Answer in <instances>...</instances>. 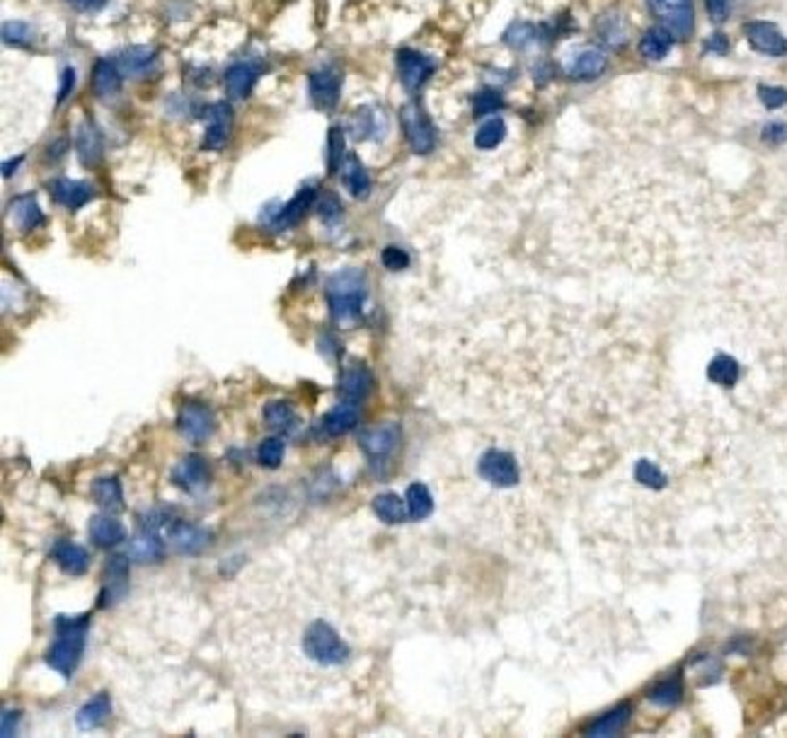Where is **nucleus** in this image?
Instances as JSON below:
<instances>
[{
  "mask_svg": "<svg viewBox=\"0 0 787 738\" xmlns=\"http://www.w3.org/2000/svg\"><path fill=\"white\" fill-rule=\"evenodd\" d=\"M90 612L85 615H58L54 619V642L47 651V666L61 673L66 681H71L73 673L78 671L83 654H85V642H88Z\"/></svg>",
  "mask_w": 787,
  "mask_h": 738,
  "instance_id": "1",
  "label": "nucleus"
},
{
  "mask_svg": "<svg viewBox=\"0 0 787 738\" xmlns=\"http://www.w3.org/2000/svg\"><path fill=\"white\" fill-rule=\"evenodd\" d=\"M325 298L334 322L357 320L368 298V278L364 269L347 267V269L334 271L332 277L327 278Z\"/></svg>",
  "mask_w": 787,
  "mask_h": 738,
  "instance_id": "2",
  "label": "nucleus"
},
{
  "mask_svg": "<svg viewBox=\"0 0 787 738\" xmlns=\"http://www.w3.org/2000/svg\"><path fill=\"white\" fill-rule=\"evenodd\" d=\"M301 649L305 659L323 668H337L349 659V646L327 619H313L311 625H305Z\"/></svg>",
  "mask_w": 787,
  "mask_h": 738,
  "instance_id": "3",
  "label": "nucleus"
},
{
  "mask_svg": "<svg viewBox=\"0 0 787 738\" xmlns=\"http://www.w3.org/2000/svg\"><path fill=\"white\" fill-rule=\"evenodd\" d=\"M400 124L405 131V138L414 155H429L437 148V127L427 114V110L421 107L420 100H410L407 104L400 107Z\"/></svg>",
  "mask_w": 787,
  "mask_h": 738,
  "instance_id": "4",
  "label": "nucleus"
},
{
  "mask_svg": "<svg viewBox=\"0 0 787 738\" xmlns=\"http://www.w3.org/2000/svg\"><path fill=\"white\" fill-rule=\"evenodd\" d=\"M654 17L674 40H688L695 27L693 0H650Z\"/></svg>",
  "mask_w": 787,
  "mask_h": 738,
  "instance_id": "5",
  "label": "nucleus"
},
{
  "mask_svg": "<svg viewBox=\"0 0 787 738\" xmlns=\"http://www.w3.org/2000/svg\"><path fill=\"white\" fill-rule=\"evenodd\" d=\"M477 472L485 482H490L492 487H500V489H511L521 479L517 458L511 452L501 451V448H490V451L482 452V458L477 461Z\"/></svg>",
  "mask_w": 787,
  "mask_h": 738,
  "instance_id": "6",
  "label": "nucleus"
},
{
  "mask_svg": "<svg viewBox=\"0 0 787 738\" xmlns=\"http://www.w3.org/2000/svg\"><path fill=\"white\" fill-rule=\"evenodd\" d=\"M163 535H165L167 545L175 552H180V555H201L211 545V538H214L207 528L177 516L170 518Z\"/></svg>",
  "mask_w": 787,
  "mask_h": 738,
  "instance_id": "7",
  "label": "nucleus"
},
{
  "mask_svg": "<svg viewBox=\"0 0 787 738\" xmlns=\"http://www.w3.org/2000/svg\"><path fill=\"white\" fill-rule=\"evenodd\" d=\"M344 75L337 66H320L308 75V92L315 110L332 111L342 95Z\"/></svg>",
  "mask_w": 787,
  "mask_h": 738,
  "instance_id": "8",
  "label": "nucleus"
},
{
  "mask_svg": "<svg viewBox=\"0 0 787 738\" xmlns=\"http://www.w3.org/2000/svg\"><path fill=\"white\" fill-rule=\"evenodd\" d=\"M400 441H402V431H400L398 424H376V426H368L358 434V445L361 451L367 452V458L371 462H385L398 451Z\"/></svg>",
  "mask_w": 787,
  "mask_h": 738,
  "instance_id": "9",
  "label": "nucleus"
},
{
  "mask_svg": "<svg viewBox=\"0 0 787 738\" xmlns=\"http://www.w3.org/2000/svg\"><path fill=\"white\" fill-rule=\"evenodd\" d=\"M398 73L400 83L407 92H420L429 83L431 75L437 73V61L421 51H414V48H400Z\"/></svg>",
  "mask_w": 787,
  "mask_h": 738,
  "instance_id": "10",
  "label": "nucleus"
},
{
  "mask_svg": "<svg viewBox=\"0 0 787 738\" xmlns=\"http://www.w3.org/2000/svg\"><path fill=\"white\" fill-rule=\"evenodd\" d=\"M216 426H218L216 414L207 405H199V402L184 405L180 409V414H177V431L187 441H191V444H204V441H208L216 434Z\"/></svg>",
  "mask_w": 787,
  "mask_h": 738,
  "instance_id": "11",
  "label": "nucleus"
},
{
  "mask_svg": "<svg viewBox=\"0 0 787 738\" xmlns=\"http://www.w3.org/2000/svg\"><path fill=\"white\" fill-rule=\"evenodd\" d=\"M233 134V110L228 102H214L207 107V128H204V151H223Z\"/></svg>",
  "mask_w": 787,
  "mask_h": 738,
  "instance_id": "12",
  "label": "nucleus"
},
{
  "mask_svg": "<svg viewBox=\"0 0 787 738\" xmlns=\"http://www.w3.org/2000/svg\"><path fill=\"white\" fill-rule=\"evenodd\" d=\"M318 194L320 191L315 189L313 184H305V187L298 189V194L288 201L287 206H279L277 214L267 215V223H270L271 228L279 233L288 231V228H296V225L305 218V214L311 211L313 204L318 201Z\"/></svg>",
  "mask_w": 787,
  "mask_h": 738,
  "instance_id": "13",
  "label": "nucleus"
},
{
  "mask_svg": "<svg viewBox=\"0 0 787 738\" xmlns=\"http://www.w3.org/2000/svg\"><path fill=\"white\" fill-rule=\"evenodd\" d=\"M49 191L58 206H64L66 211H80V208L90 204L97 197V189L88 180H71V177H56L49 182Z\"/></svg>",
  "mask_w": 787,
  "mask_h": 738,
  "instance_id": "14",
  "label": "nucleus"
},
{
  "mask_svg": "<svg viewBox=\"0 0 787 738\" xmlns=\"http://www.w3.org/2000/svg\"><path fill=\"white\" fill-rule=\"evenodd\" d=\"M264 66L260 61H235L228 66V71L223 75V85L231 100H245L250 92L255 90L257 80L262 75Z\"/></svg>",
  "mask_w": 787,
  "mask_h": 738,
  "instance_id": "15",
  "label": "nucleus"
},
{
  "mask_svg": "<svg viewBox=\"0 0 787 738\" xmlns=\"http://www.w3.org/2000/svg\"><path fill=\"white\" fill-rule=\"evenodd\" d=\"M751 48H756L758 54L765 56H785L787 54V37L780 32L778 24L765 22V20H756L744 27Z\"/></svg>",
  "mask_w": 787,
  "mask_h": 738,
  "instance_id": "16",
  "label": "nucleus"
},
{
  "mask_svg": "<svg viewBox=\"0 0 787 738\" xmlns=\"http://www.w3.org/2000/svg\"><path fill=\"white\" fill-rule=\"evenodd\" d=\"M75 153L80 165L85 170H95L104 158V136L95 121L85 119L75 131Z\"/></svg>",
  "mask_w": 787,
  "mask_h": 738,
  "instance_id": "17",
  "label": "nucleus"
},
{
  "mask_svg": "<svg viewBox=\"0 0 787 738\" xmlns=\"http://www.w3.org/2000/svg\"><path fill=\"white\" fill-rule=\"evenodd\" d=\"M128 555H111L104 567V591H102V605L117 603L121 601L128 591Z\"/></svg>",
  "mask_w": 787,
  "mask_h": 738,
  "instance_id": "18",
  "label": "nucleus"
},
{
  "mask_svg": "<svg viewBox=\"0 0 787 738\" xmlns=\"http://www.w3.org/2000/svg\"><path fill=\"white\" fill-rule=\"evenodd\" d=\"M114 61H117L121 73L128 75V78H144V75L155 71V66H158V51L153 47L136 44V47L121 48L119 54L114 56Z\"/></svg>",
  "mask_w": 787,
  "mask_h": 738,
  "instance_id": "19",
  "label": "nucleus"
},
{
  "mask_svg": "<svg viewBox=\"0 0 787 738\" xmlns=\"http://www.w3.org/2000/svg\"><path fill=\"white\" fill-rule=\"evenodd\" d=\"M8 218L15 223L17 231L34 233L40 231L41 225L47 223L44 211H41L40 201L34 194H20L8 204Z\"/></svg>",
  "mask_w": 787,
  "mask_h": 738,
  "instance_id": "20",
  "label": "nucleus"
},
{
  "mask_svg": "<svg viewBox=\"0 0 787 738\" xmlns=\"http://www.w3.org/2000/svg\"><path fill=\"white\" fill-rule=\"evenodd\" d=\"M388 131V119L378 107H358L349 119V134L357 141H368V138H383V134Z\"/></svg>",
  "mask_w": 787,
  "mask_h": 738,
  "instance_id": "21",
  "label": "nucleus"
},
{
  "mask_svg": "<svg viewBox=\"0 0 787 738\" xmlns=\"http://www.w3.org/2000/svg\"><path fill=\"white\" fill-rule=\"evenodd\" d=\"M51 559L68 576H83L90 567L88 549L80 548L78 542L73 540H56L51 548Z\"/></svg>",
  "mask_w": 787,
  "mask_h": 738,
  "instance_id": "22",
  "label": "nucleus"
},
{
  "mask_svg": "<svg viewBox=\"0 0 787 738\" xmlns=\"http://www.w3.org/2000/svg\"><path fill=\"white\" fill-rule=\"evenodd\" d=\"M172 482H175L180 489H187V492L204 489V487L208 485L207 458H201L197 452L187 455V458L180 461V465H175V470H172Z\"/></svg>",
  "mask_w": 787,
  "mask_h": 738,
  "instance_id": "23",
  "label": "nucleus"
},
{
  "mask_svg": "<svg viewBox=\"0 0 787 738\" xmlns=\"http://www.w3.org/2000/svg\"><path fill=\"white\" fill-rule=\"evenodd\" d=\"M371 388H374V375H371L367 365L354 364L349 368H344L342 378H340V397H342V402L358 405L361 400H367Z\"/></svg>",
  "mask_w": 787,
  "mask_h": 738,
  "instance_id": "24",
  "label": "nucleus"
},
{
  "mask_svg": "<svg viewBox=\"0 0 787 738\" xmlns=\"http://www.w3.org/2000/svg\"><path fill=\"white\" fill-rule=\"evenodd\" d=\"M88 535L97 548L110 549V548H117L119 542H124L127 531H124V525H121L119 518L111 516L110 511H107V514H97V516L90 518Z\"/></svg>",
  "mask_w": 787,
  "mask_h": 738,
  "instance_id": "25",
  "label": "nucleus"
},
{
  "mask_svg": "<svg viewBox=\"0 0 787 738\" xmlns=\"http://www.w3.org/2000/svg\"><path fill=\"white\" fill-rule=\"evenodd\" d=\"M121 80H124V73L117 66L114 58H100L93 68V78H90V85H93V92L100 100H110L121 90Z\"/></svg>",
  "mask_w": 787,
  "mask_h": 738,
  "instance_id": "26",
  "label": "nucleus"
},
{
  "mask_svg": "<svg viewBox=\"0 0 787 738\" xmlns=\"http://www.w3.org/2000/svg\"><path fill=\"white\" fill-rule=\"evenodd\" d=\"M127 555L131 557V559H136V562H144V564L160 562V559L165 557V542H163L158 531L144 528V525H141L138 535L128 542Z\"/></svg>",
  "mask_w": 787,
  "mask_h": 738,
  "instance_id": "27",
  "label": "nucleus"
},
{
  "mask_svg": "<svg viewBox=\"0 0 787 738\" xmlns=\"http://www.w3.org/2000/svg\"><path fill=\"white\" fill-rule=\"evenodd\" d=\"M111 715V699L110 692H97L95 698H90L85 705L80 707L75 715V726L80 731H95L107 724Z\"/></svg>",
  "mask_w": 787,
  "mask_h": 738,
  "instance_id": "28",
  "label": "nucleus"
},
{
  "mask_svg": "<svg viewBox=\"0 0 787 738\" xmlns=\"http://www.w3.org/2000/svg\"><path fill=\"white\" fill-rule=\"evenodd\" d=\"M358 424V407L351 402H342V405L332 407L330 412L320 419V431L327 438H337L351 431Z\"/></svg>",
  "mask_w": 787,
  "mask_h": 738,
  "instance_id": "29",
  "label": "nucleus"
},
{
  "mask_svg": "<svg viewBox=\"0 0 787 738\" xmlns=\"http://www.w3.org/2000/svg\"><path fill=\"white\" fill-rule=\"evenodd\" d=\"M606 66H608V58H606L604 51H598V48H584V51H579L570 61L567 73L574 80H594L606 71Z\"/></svg>",
  "mask_w": 787,
  "mask_h": 738,
  "instance_id": "30",
  "label": "nucleus"
},
{
  "mask_svg": "<svg viewBox=\"0 0 787 738\" xmlns=\"http://www.w3.org/2000/svg\"><path fill=\"white\" fill-rule=\"evenodd\" d=\"M342 180L344 187L349 189V194L354 198H368L371 194V177H368V170L364 167V163L354 155V153H347L342 165Z\"/></svg>",
  "mask_w": 787,
  "mask_h": 738,
  "instance_id": "31",
  "label": "nucleus"
},
{
  "mask_svg": "<svg viewBox=\"0 0 787 738\" xmlns=\"http://www.w3.org/2000/svg\"><path fill=\"white\" fill-rule=\"evenodd\" d=\"M90 492L97 506H102L110 514H117L124 508V489H121L119 477H97Z\"/></svg>",
  "mask_w": 787,
  "mask_h": 738,
  "instance_id": "32",
  "label": "nucleus"
},
{
  "mask_svg": "<svg viewBox=\"0 0 787 738\" xmlns=\"http://www.w3.org/2000/svg\"><path fill=\"white\" fill-rule=\"evenodd\" d=\"M371 506H374L376 516L388 525L405 523V518L410 516V514H407V501H402L398 494L393 492H383L378 494V496H374Z\"/></svg>",
  "mask_w": 787,
  "mask_h": 738,
  "instance_id": "33",
  "label": "nucleus"
},
{
  "mask_svg": "<svg viewBox=\"0 0 787 738\" xmlns=\"http://www.w3.org/2000/svg\"><path fill=\"white\" fill-rule=\"evenodd\" d=\"M671 44H674V37L661 24H657V27H652V30H647L642 34V40H640V54L644 58H650V61H661L671 51Z\"/></svg>",
  "mask_w": 787,
  "mask_h": 738,
  "instance_id": "34",
  "label": "nucleus"
},
{
  "mask_svg": "<svg viewBox=\"0 0 787 738\" xmlns=\"http://www.w3.org/2000/svg\"><path fill=\"white\" fill-rule=\"evenodd\" d=\"M407 514L412 521H424L431 516L434 511V496H431L429 487L424 482H412L407 487Z\"/></svg>",
  "mask_w": 787,
  "mask_h": 738,
  "instance_id": "35",
  "label": "nucleus"
},
{
  "mask_svg": "<svg viewBox=\"0 0 787 738\" xmlns=\"http://www.w3.org/2000/svg\"><path fill=\"white\" fill-rule=\"evenodd\" d=\"M630 715H632L630 705H621L618 709H613V712H608V715L591 724L587 729V736H615L618 731L625 729V724L630 722Z\"/></svg>",
  "mask_w": 787,
  "mask_h": 738,
  "instance_id": "36",
  "label": "nucleus"
},
{
  "mask_svg": "<svg viewBox=\"0 0 787 738\" xmlns=\"http://www.w3.org/2000/svg\"><path fill=\"white\" fill-rule=\"evenodd\" d=\"M710 382H715L720 388H734L739 381V364L727 354H720L710 361L708 365Z\"/></svg>",
  "mask_w": 787,
  "mask_h": 738,
  "instance_id": "37",
  "label": "nucleus"
},
{
  "mask_svg": "<svg viewBox=\"0 0 787 738\" xmlns=\"http://www.w3.org/2000/svg\"><path fill=\"white\" fill-rule=\"evenodd\" d=\"M0 34H3V44L15 48H32L34 41H37L34 27L30 22H24V20H8V22H3Z\"/></svg>",
  "mask_w": 787,
  "mask_h": 738,
  "instance_id": "38",
  "label": "nucleus"
},
{
  "mask_svg": "<svg viewBox=\"0 0 787 738\" xmlns=\"http://www.w3.org/2000/svg\"><path fill=\"white\" fill-rule=\"evenodd\" d=\"M501 40H504L507 47L524 51V48L533 47L535 41H541V27H535L531 22H511Z\"/></svg>",
  "mask_w": 787,
  "mask_h": 738,
  "instance_id": "39",
  "label": "nucleus"
},
{
  "mask_svg": "<svg viewBox=\"0 0 787 738\" xmlns=\"http://www.w3.org/2000/svg\"><path fill=\"white\" fill-rule=\"evenodd\" d=\"M347 158V138L342 127H332L327 131V172L337 175Z\"/></svg>",
  "mask_w": 787,
  "mask_h": 738,
  "instance_id": "40",
  "label": "nucleus"
},
{
  "mask_svg": "<svg viewBox=\"0 0 787 738\" xmlns=\"http://www.w3.org/2000/svg\"><path fill=\"white\" fill-rule=\"evenodd\" d=\"M264 421L270 424L271 429L291 431L296 424V409L291 402H284V400H274L270 405H264Z\"/></svg>",
  "mask_w": 787,
  "mask_h": 738,
  "instance_id": "41",
  "label": "nucleus"
},
{
  "mask_svg": "<svg viewBox=\"0 0 787 738\" xmlns=\"http://www.w3.org/2000/svg\"><path fill=\"white\" fill-rule=\"evenodd\" d=\"M597 30H598V37H601L608 47L618 48L625 44V40H628V27H625V22L621 20V15H615V13H608V15L601 17L597 24Z\"/></svg>",
  "mask_w": 787,
  "mask_h": 738,
  "instance_id": "42",
  "label": "nucleus"
},
{
  "mask_svg": "<svg viewBox=\"0 0 787 738\" xmlns=\"http://www.w3.org/2000/svg\"><path fill=\"white\" fill-rule=\"evenodd\" d=\"M504 136H507L504 119L501 117H492V119H487L482 127L477 128L475 145L480 151H492V148H497L504 141Z\"/></svg>",
  "mask_w": 787,
  "mask_h": 738,
  "instance_id": "43",
  "label": "nucleus"
},
{
  "mask_svg": "<svg viewBox=\"0 0 787 738\" xmlns=\"http://www.w3.org/2000/svg\"><path fill=\"white\" fill-rule=\"evenodd\" d=\"M284 452H287L284 438L279 436L264 438L262 444L257 445V462L267 470H277L279 465H281V461H284Z\"/></svg>",
  "mask_w": 787,
  "mask_h": 738,
  "instance_id": "44",
  "label": "nucleus"
},
{
  "mask_svg": "<svg viewBox=\"0 0 787 738\" xmlns=\"http://www.w3.org/2000/svg\"><path fill=\"white\" fill-rule=\"evenodd\" d=\"M318 215L325 225H337L344 218V206L334 191H320L318 194Z\"/></svg>",
  "mask_w": 787,
  "mask_h": 738,
  "instance_id": "45",
  "label": "nucleus"
},
{
  "mask_svg": "<svg viewBox=\"0 0 787 738\" xmlns=\"http://www.w3.org/2000/svg\"><path fill=\"white\" fill-rule=\"evenodd\" d=\"M504 107V97L501 92L492 88L480 90L475 97H473V114L475 117H490V114H497V111Z\"/></svg>",
  "mask_w": 787,
  "mask_h": 738,
  "instance_id": "46",
  "label": "nucleus"
},
{
  "mask_svg": "<svg viewBox=\"0 0 787 738\" xmlns=\"http://www.w3.org/2000/svg\"><path fill=\"white\" fill-rule=\"evenodd\" d=\"M635 479L642 487H647V489H661V487L667 485V475L661 472V468H657L650 461H637Z\"/></svg>",
  "mask_w": 787,
  "mask_h": 738,
  "instance_id": "47",
  "label": "nucleus"
},
{
  "mask_svg": "<svg viewBox=\"0 0 787 738\" xmlns=\"http://www.w3.org/2000/svg\"><path fill=\"white\" fill-rule=\"evenodd\" d=\"M681 695H684V685H681L678 678H668V681L659 683L652 692H650V698H652V702H657V705H676L678 699H681Z\"/></svg>",
  "mask_w": 787,
  "mask_h": 738,
  "instance_id": "48",
  "label": "nucleus"
},
{
  "mask_svg": "<svg viewBox=\"0 0 787 738\" xmlns=\"http://www.w3.org/2000/svg\"><path fill=\"white\" fill-rule=\"evenodd\" d=\"M381 262H383V267H385V269L402 271V269H407V267H410V254H407L405 250H402V247L390 245V247H385V250H383V252H381Z\"/></svg>",
  "mask_w": 787,
  "mask_h": 738,
  "instance_id": "49",
  "label": "nucleus"
},
{
  "mask_svg": "<svg viewBox=\"0 0 787 738\" xmlns=\"http://www.w3.org/2000/svg\"><path fill=\"white\" fill-rule=\"evenodd\" d=\"M758 97H761V104L765 110H780L787 104V88H780V85H761L758 88Z\"/></svg>",
  "mask_w": 787,
  "mask_h": 738,
  "instance_id": "50",
  "label": "nucleus"
},
{
  "mask_svg": "<svg viewBox=\"0 0 787 738\" xmlns=\"http://www.w3.org/2000/svg\"><path fill=\"white\" fill-rule=\"evenodd\" d=\"M73 90H75V68L66 66L61 71V88H58V95H56V104H64L71 97Z\"/></svg>",
  "mask_w": 787,
  "mask_h": 738,
  "instance_id": "51",
  "label": "nucleus"
},
{
  "mask_svg": "<svg viewBox=\"0 0 787 738\" xmlns=\"http://www.w3.org/2000/svg\"><path fill=\"white\" fill-rule=\"evenodd\" d=\"M705 8L712 22H724L732 10V0H705Z\"/></svg>",
  "mask_w": 787,
  "mask_h": 738,
  "instance_id": "52",
  "label": "nucleus"
},
{
  "mask_svg": "<svg viewBox=\"0 0 787 738\" xmlns=\"http://www.w3.org/2000/svg\"><path fill=\"white\" fill-rule=\"evenodd\" d=\"M761 136H764L765 144L771 145H780L787 141V124H780V121H773V124H768V127L761 131Z\"/></svg>",
  "mask_w": 787,
  "mask_h": 738,
  "instance_id": "53",
  "label": "nucleus"
},
{
  "mask_svg": "<svg viewBox=\"0 0 787 738\" xmlns=\"http://www.w3.org/2000/svg\"><path fill=\"white\" fill-rule=\"evenodd\" d=\"M66 153H68V138H56V141H51L47 148V163H58V160L64 158Z\"/></svg>",
  "mask_w": 787,
  "mask_h": 738,
  "instance_id": "54",
  "label": "nucleus"
},
{
  "mask_svg": "<svg viewBox=\"0 0 787 738\" xmlns=\"http://www.w3.org/2000/svg\"><path fill=\"white\" fill-rule=\"evenodd\" d=\"M705 51H712V54H727L730 51V41H727V37L724 34H710L708 40H705Z\"/></svg>",
  "mask_w": 787,
  "mask_h": 738,
  "instance_id": "55",
  "label": "nucleus"
},
{
  "mask_svg": "<svg viewBox=\"0 0 787 738\" xmlns=\"http://www.w3.org/2000/svg\"><path fill=\"white\" fill-rule=\"evenodd\" d=\"M66 3L78 13H97L107 5V0H66Z\"/></svg>",
  "mask_w": 787,
  "mask_h": 738,
  "instance_id": "56",
  "label": "nucleus"
},
{
  "mask_svg": "<svg viewBox=\"0 0 787 738\" xmlns=\"http://www.w3.org/2000/svg\"><path fill=\"white\" fill-rule=\"evenodd\" d=\"M24 163V155H15V160H5L3 163V177H13L17 172V167Z\"/></svg>",
  "mask_w": 787,
  "mask_h": 738,
  "instance_id": "57",
  "label": "nucleus"
}]
</instances>
